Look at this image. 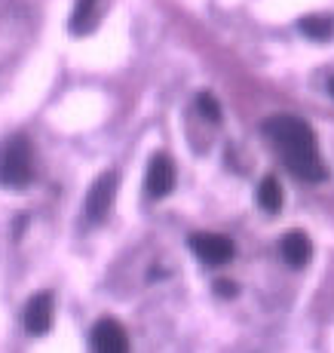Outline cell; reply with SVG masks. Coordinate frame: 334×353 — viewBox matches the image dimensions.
Returning a JSON list of instances; mask_svg holds the SVG:
<instances>
[{
    "mask_svg": "<svg viewBox=\"0 0 334 353\" xmlns=\"http://www.w3.org/2000/svg\"><path fill=\"white\" fill-rule=\"evenodd\" d=\"M34 179V160L25 135H12L0 148V181L10 188H25Z\"/></svg>",
    "mask_w": 334,
    "mask_h": 353,
    "instance_id": "7a4b0ae2",
    "label": "cell"
},
{
    "mask_svg": "<svg viewBox=\"0 0 334 353\" xmlns=\"http://www.w3.org/2000/svg\"><path fill=\"white\" fill-rule=\"evenodd\" d=\"M95 3H98V0H77V6H74V12H71V31L74 34H86L92 28Z\"/></svg>",
    "mask_w": 334,
    "mask_h": 353,
    "instance_id": "30bf717a",
    "label": "cell"
},
{
    "mask_svg": "<svg viewBox=\"0 0 334 353\" xmlns=\"http://www.w3.org/2000/svg\"><path fill=\"white\" fill-rule=\"evenodd\" d=\"M215 292L221 298H236V283L233 280H215Z\"/></svg>",
    "mask_w": 334,
    "mask_h": 353,
    "instance_id": "4fadbf2b",
    "label": "cell"
},
{
    "mask_svg": "<svg viewBox=\"0 0 334 353\" xmlns=\"http://www.w3.org/2000/svg\"><path fill=\"white\" fill-rule=\"evenodd\" d=\"M279 255L285 258V264H289V268H295V270L306 268V264H310V258H313L310 236H306L304 230H289V234L279 240Z\"/></svg>",
    "mask_w": 334,
    "mask_h": 353,
    "instance_id": "ba28073f",
    "label": "cell"
},
{
    "mask_svg": "<svg viewBox=\"0 0 334 353\" xmlns=\"http://www.w3.org/2000/svg\"><path fill=\"white\" fill-rule=\"evenodd\" d=\"M92 353H129V332L120 320H98L92 325Z\"/></svg>",
    "mask_w": 334,
    "mask_h": 353,
    "instance_id": "5b68a950",
    "label": "cell"
},
{
    "mask_svg": "<svg viewBox=\"0 0 334 353\" xmlns=\"http://www.w3.org/2000/svg\"><path fill=\"white\" fill-rule=\"evenodd\" d=\"M264 132L273 141V148L282 154L285 166L295 179L319 185L325 181L328 169H325L322 157H319V145H316V132L310 129V123L291 117V114H276L264 123Z\"/></svg>",
    "mask_w": 334,
    "mask_h": 353,
    "instance_id": "6da1fadb",
    "label": "cell"
},
{
    "mask_svg": "<svg viewBox=\"0 0 334 353\" xmlns=\"http://www.w3.org/2000/svg\"><path fill=\"white\" fill-rule=\"evenodd\" d=\"M52 316H56V301L50 292H37L28 304H25V329L28 335H46L52 329Z\"/></svg>",
    "mask_w": 334,
    "mask_h": 353,
    "instance_id": "52a82bcc",
    "label": "cell"
},
{
    "mask_svg": "<svg viewBox=\"0 0 334 353\" xmlns=\"http://www.w3.org/2000/svg\"><path fill=\"white\" fill-rule=\"evenodd\" d=\"M258 206L270 215H276L282 209V185H279L276 175H264L261 179V185H258Z\"/></svg>",
    "mask_w": 334,
    "mask_h": 353,
    "instance_id": "9c48e42d",
    "label": "cell"
},
{
    "mask_svg": "<svg viewBox=\"0 0 334 353\" xmlns=\"http://www.w3.org/2000/svg\"><path fill=\"white\" fill-rule=\"evenodd\" d=\"M117 181H120V175L111 169V172H101L98 179L92 181L90 191H86L83 212H86V219H90L92 225H98V221L107 219L114 200H117Z\"/></svg>",
    "mask_w": 334,
    "mask_h": 353,
    "instance_id": "3957f363",
    "label": "cell"
},
{
    "mask_svg": "<svg viewBox=\"0 0 334 353\" xmlns=\"http://www.w3.org/2000/svg\"><path fill=\"white\" fill-rule=\"evenodd\" d=\"M190 249H194V255L200 258V261H206L209 268H221V264H227L230 258L236 255L233 240L224 234H212V230H200V234L190 236Z\"/></svg>",
    "mask_w": 334,
    "mask_h": 353,
    "instance_id": "277c9868",
    "label": "cell"
},
{
    "mask_svg": "<svg viewBox=\"0 0 334 353\" xmlns=\"http://www.w3.org/2000/svg\"><path fill=\"white\" fill-rule=\"evenodd\" d=\"M175 188V163L166 154H154L151 163H147V172H145V191L151 200H163L169 196Z\"/></svg>",
    "mask_w": 334,
    "mask_h": 353,
    "instance_id": "8992f818",
    "label": "cell"
},
{
    "mask_svg": "<svg viewBox=\"0 0 334 353\" xmlns=\"http://www.w3.org/2000/svg\"><path fill=\"white\" fill-rule=\"evenodd\" d=\"M196 108H200V114H202V117H209L212 123H218V120H221V108H218L215 96H209V92H202V96L196 99Z\"/></svg>",
    "mask_w": 334,
    "mask_h": 353,
    "instance_id": "7c38bea8",
    "label": "cell"
},
{
    "mask_svg": "<svg viewBox=\"0 0 334 353\" xmlns=\"http://www.w3.org/2000/svg\"><path fill=\"white\" fill-rule=\"evenodd\" d=\"M328 92H331V96H334V77L328 80Z\"/></svg>",
    "mask_w": 334,
    "mask_h": 353,
    "instance_id": "5bb4252c",
    "label": "cell"
},
{
    "mask_svg": "<svg viewBox=\"0 0 334 353\" xmlns=\"http://www.w3.org/2000/svg\"><path fill=\"white\" fill-rule=\"evenodd\" d=\"M301 31L313 40H322L334 31V25H331L328 16H306V19H301Z\"/></svg>",
    "mask_w": 334,
    "mask_h": 353,
    "instance_id": "8fae6325",
    "label": "cell"
}]
</instances>
